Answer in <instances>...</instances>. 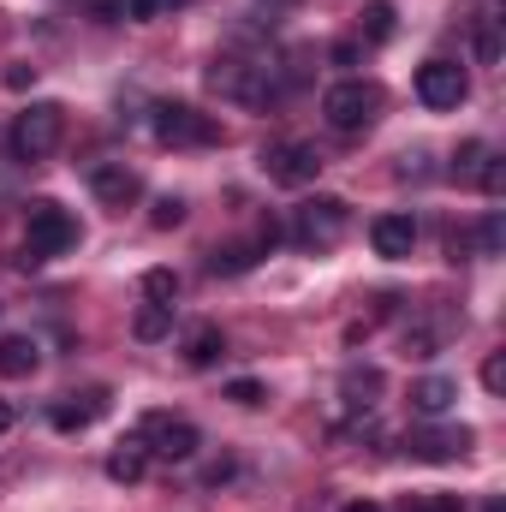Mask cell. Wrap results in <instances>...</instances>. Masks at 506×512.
Segmentation results:
<instances>
[{"label": "cell", "instance_id": "cell-1", "mask_svg": "<svg viewBox=\"0 0 506 512\" xmlns=\"http://www.w3.org/2000/svg\"><path fill=\"white\" fill-rule=\"evenodd\" d=\"M209 90L227 96V102H239V108H274V102L286 96L280 66H268V60H245V54H215V66H209Z\"/></svg>", "mask_w": 506, "mask_h": 512}, {"label": "cell", "instance_id": "cell-2", "mask_svg": "<svg viewBox=\"0 0 506 512\" xmlns=\"http://www.w3.org/2000/svg\"><path fill=\"white\" fill-rule=\"evenodd\" d=\"M78 239H84L78 221H72L54 197H36V203L24 209V268H42V262L66 256Z\"/></svg>", "mask_w": 506, "mask_h": 512}, {"label": "cell", "instance_id": "cell-3", "mask_svg": "<svg viewBox=\"0 0 506 512\" xmlns=\"http://www.w3.org/2000/svg\"><path fill=\"white\" fill-rule=\"evenodd\" d=\"M149 131H155V143H167V149H209V143L227 137L215 114H197L191 102H155Z\"/></svg>", "mask_w": 506, "mask_h": 512}, {"label": "cell", "instance_id": "cell-4", "mask_svg": "<svg viewBox=\"0 0 506 512\" xmlns=\"http://www.w3.org/2000/svg\"><path fill=\"white\" fill-rule=\"evenodd\" d=\"M346 227H352V209H346L340 197H304V203L292 209V239H298L304 251H334V245L346 239Z\"/></svg>", "mask_w": 506, "mask_h": 512}, {"label": "cell", "instance_id": "cell-5", "mask_svg": "<svg viewBox=\"0 0 506 512\" xmlns=\"http://www.w3.org/2000/svg\"><path fill=\"white\" fill-rule=\"evenodd\" d=\"M381 114V84H370V78H346V84H334L328 96H322V120L334 131H370Z\"/></svg>", "mask_w": 506, "mask_h": 512}, {"label": "cell", "instance_id": "cell-6", "mask_svg": "<svg viewBox=\"0 0 506 512\" xmlns=\"http://www.w3.org/2000/svg\"><path fill=\"white\" fill-rule=\"evenodd\" d=\"M137 441H143L149 459H167V465L197 459V447H203L197 423H191V417H173V411H149V417L137 423Z\"/></svg>", "mask_w": 506, "mask_h": 512}, {"label": "cell", "instance_id": "cell-7", "mask_svg": "<svg viewBox=\"0 0 506 512\" xmlns=\"http://www.w3.org/2000/svg\"><path fill=\"white\" fill-rule=\"evenodd\" d=\"M60 131H66V108L30 102V108L18 114V126H12V155H18V161H42V155L60 149Z\"/></svg>", "mask_w": 506, "mask_h": 512}, {"label": "cell", "instance_id": "cell-8", "mask_svg": "<svg viewBox=\"0 0 506 512\" xmlns=\"http://www.w3.org/2000/svg\"><path fill=\"white\" fill-rule=\"evenodd\" d=\"M465 96H471V78H465L459 60H429V66H417V102H423L429 114H453Z\"/></svg>", "mask_w": 506, "mask_h": 512}, {"label": "cell", "instance_id": "cell-9", "mask_svg": "<svg viewBox=\"0 0 506 512\" xmlns=\"http://www.w3.org/2000/svg\"><path fill=\"white\" fill-rule=\"evenodd\" d=\"M471 441H477V435H471L465 423H441V417H435V423H417V429L405 435V453L423 459V465H447V459H465Z\"/></svg>", "mask_w": 506, "mask_h": 512}, {"label": "cell", "instance_id": "cell-10", "mask_svg": "<svg viewBox=\"0 0 506 512\" xmlns=\"http://www.w3.org/2000/svg\"><path fill=\"white\" fill-rule=\"evenodd\" d=\"M262 167H268V179L274 185H316V173H322V149L316 143H274V149H262Z\"/></svg>", "mask_w": 506, "mask_h": 512}, {"label": "cell", "instance_id": "cell-11", "mask_svg": "<svg viewBox=\"0 0 506 512\" xmlns=\"http://www.w3.org/2000/svg\"><path fill=\"white\" fill-rule=\"evenodd\" d=\"M90 191H96V203H108V209H131V203L143 197V179H137V167H126V161H96V167H90Z\"/></svg>", "mask_w": 506, "mask_h": 512}, {"label": "cell", "instance_id": "cell-12", "mask_svg": "<svg viewBox=\"0 0 506 512\" xmlns=\"http://www.w3.org/2000/svg\"><path fill=\"white\" fill-rule=\"evenodd\" d=\"M102 411H108V393H102V387H90V393H66V399L48 411V423H54L60 435H78V429H90Z\"/></svg>", "mask_w": 506, "mask_h": 512}, {"label": "cell", "instance_id": "cell-13", "mask_svg": "<svg viewBox=\"0 0 506 512\" xmlns=\"http://www.w3.org/2000/svg\"><path fill=\"white\" fill-rule=\"evenodd\" d=\"M370 245H376V256H387V262H405L411 245H417V221H411V215H376V221H370Z\"/></svg>", "mask_w": 506, "mask_h": 512}, {"label": "cell", "instance_id": "cell-14", "mask_svg": "<svg viewBox=\"0 0 506 512\" xmlns=\"http://www.w3.org/2000/svg\"><path fill=\"white\" fill-rule=\"evenodd\" d=\"M453 399H459V382H447V376H423V382H411V411H417L423 423L447 417Z\"/></svg>", "mask_w": 506, "mask_h": 512}, {"label": "cell", "instance_id": "cell-15", "mask_svg": "<svg viewBox=\"0 0 506 512\" xmlns=\"http://www.w3.org/2000/svg\"><path fill=\"white\" fill-rule=\"evenodd\" d=\"M36 364H42V346H36L30 334H6V340H0V376H6V382L36 376Z\"/></svg>", "mask_w": 506, "mask_h": 512}, {"label": "cell", "instance_id": "cell-16", "mask_svg": "<svg viewBox=\"0 0 506 512\" xmlns=\"http://www.w3.org/2000/svg\"><path fill=\"white\" fill-rule=\"evenodd\" d=\"M381 387H387V376H381L376 364H364V370H346V376H340V399H346L352 411H370L381 399Z\"/></svg>", "mask_w": 506, "mask_h": 512}, {"label": "cell", "instance_id": "cell-17", "mask_svg": "<svg viewBox=\"0 0 506 512\" xmlns=\"http://www.w3.org/2000/svg\"><path fill=\"white\" fill-rule=\"evenodd\" d=\"M221 352H227V334H221L215 322H197V328L185 334V364H191V370H209Z\"/></svg>", "mask_w": 506, "mask_h": 512}, {"label": "cell", "instance_id": "cell-18", "mask_svg": "<svg viewBox=\"0 0 506 512\" xmlns=\"http://www.w3.org/2000/svg\"><path fill=\"white\" fill-rule=\"evenodd\" d=\"M143 471H149V453H143V441H137V435L120 441V447L108 453V477H114V483H137Z\"/></svg>", "mask_w": 506, "mask_h": 512}, {"label": "cell", "instance_id": "cell-19", "mask_svg": "<svg viewBox=\"0 0 506 512\" xmlns=\"http://www.w3.org/2000/svg\"><path fill=\"white\" fill-rule=\"evenodd\" d=\"M131 334H137L143 346L167 340V334H173V304H143V310L131 316Z\"/></svg>", "mask_w": 506, "mask_h": 512}, {"label": "cell", "instance_id": "cell-20", "mask_svg": "<svg viewBox=\"0 0 506 512\" xmlns=\"http://www.w3.org/2000/svg\"><path fill=\"white\" fill-rule=\"evenodd\" d=\"M399 30V12H393V0H370L364 6V42H387Z\"/></svg>", "mask_w": 506, "mask_h": 512}, {"label": "cell", "instance_id": "cell-21", "mask_svg": "<svg viewBox=\"0 0 506 512\" xmlns=\"http://www.w3.org/2000/svg\"><path fill=\"white\" fill-rule=\"evenodd\" d=\"M143 298H149V304H173V298H179V274H173V268H149V274H143Z\"/></svg>", "mask_w": 506, "mask_h": 512}, {"label": "cell", "instance_id": "cell-22", "mask_svg": "<svg viewBox=\"0 0 506 512\" xmlns=\"http://www.w3.org/2000/svg\"><path fill=\"white\" fill-rule=\"evenodd\" d=\"M477 251H483V256H501V251H506V221H501V209H489V215L477 221Z\"/></svg>", "mask_w": 506, "mask_h": 512}, {"label": "cell", "instance_id": "cell-23", "mask_svg": "<svg viewBox=\"0 0 506 512\" xmlns=\"http://www.w3.org/2000/svg\"><path fill=\"white\" fill-rule=\"evenodd\" d=\"M483 161H489V143H477V137H471V143H459L453 173H459V179H477V173H483Z\"/></svg>", "mask_w": 506, "mask_h": 512}, {"label": "cell", "instance_id": "cell-24", "mask_svg": "<svg viewBox=\"0 0 506 512\" xmlns=\"http://www.w3.org/2000/svg\"><path fill=\"white\" fill-rule=\"evenodd\" d=\"M179 221H185V197H173V191H167V197H155L149 227H161V233H167V227H179Z\"/></svg>", "mask_w": 506, "mask_h": 512}, {"label": "cell", "instance_id": "cell-25", "mask_svg": "<svg viewBox=\"0 0 506 512\" xmlns=\"http://www.w3.org/2000/svg\"><path fill=\"white\" fill-rule=\"evenodd\" d=\"M399 512H459V495H411Z\"/></svg>", "mask_w": 506, "mask_h": 512}, {"label": "cell", "instance_id": "cell-26", "mask_svg": "<svg viewBox=\"0 0 506 512\" xmlns=\"http://www.w3.org/2000/svg\"><path fill=\"white\" fill-rule=\"evenodd\" d=\"M477 185H483L489 197H501V191H506V161H501V155H489V161H483V173H477Z\"/></svg>", "mask_w": 506, "mask_h": 512}, {"label": "cell", "instance_id": "cell-27", "mask_svg": "<svg viewBox=\"0 0 506 512\" xmlns=\"http://www.w3.org/2000/svg\"><path fill=\"white\" fill-rule=\"evenodd\" d=\"M227 399H233V405H245V411H251V405H262V399H268V393H262V382H251V376H239V382L227 387Z\"/></svg>", "mask_w": 506, "mask_h": 512}, {"label": "cell", "instance_id": "cell-28", "mask_svg": "<svg viewBox=\"0 0 506 512\" xmlns=\"http://www.w3.org/2000/svg\"><path fill=\"white\" fill-rule=\"evenodd\" d=\"M483 387H489V393H501V387H506V358H501V352H489V358H483Z\"/></svg>", "mask_w": 506, "mask_h": 512}, {"label": "cell", "instance_id": "cell-29", "mask_svg": "<svg viewBox=\"0 0 506 512\" xmlns=\"http://www.w3.org/2000/svg\"><path fill=\"white\" fill-rule=\"evenodd\" d=\"M155 12H161V6H155V0H126V18H131V24H149V18H155Z\"/></svg>", "mask_w": 506, "mask_h": 512}, {"label": "cell", "instance_id": "cell-30", "mask_svg": "<svg viewBox=\"0 0 506 512\" xmlns=\"http://www.w3.org/2000/svg\"><path fill=\"white\" fill-rule=\"evenodd\" d=\"M24 84H36V66H12L6 72V90H24Z\"/></svg>", "mask_w": 506, "mask_h": 512}, {"label": "cell", "instance_id": "cell-31", "mask_svg": "<svg viewBox=\"0 0 506 512\" xmlns=\"http://www.w3.org/2000/svg\"><path fill=\"white\" fill-rule=\"evenodd\" d=\"M334 66H358V42H340L334 48Z\"/></svg>", "mask_w": 506, "mask_h": 512}, {"label": "cell", "instance_id": "cell-32", "mask_svg": "<svg viewBox=\"0 0 506 512\" xmlns=\"http://www.w3.org/2000/svg\"><path fill=\"white\" fill-rule=\"evenodd\" d=\"M227 477H233V465H227V459H221V465H209V471H203V483H215V489H221V483H227Z\"/></svg>", "mask_w": 506, "mask_h": 512}, {"label": "cell", "instance_id": "cell-33", "mask_svg": "<svg viewBox=\"0 0 506 512\" xmlns=\"http://www.w3.org/2000/svg\"><path fill=\"white\" fill-rule=\"evenodd\" d=\"M12 417H18V411H12V405H6V399H0V435H6V429H12Z\"/></svg>", "mask_w": 506, "mask_h": 512}, {"label": "cell", "instance_id": "cell-34", "mask_svg": "<svg viewBox=\"0 0 506 512\" xmlns=\"http://www.w3.org/2000/svg\"><path fill=\"white\" fill-rule=\"evenodd\" d=\"M346 512H381V507H376V501H352Z\"/></svg>", "mask_w": 506, "mask_h": 512}, {"label": "cell", "instance_id": "cell-35", "mask_svg": "<svg viewBox=\"0 0 506 512\" xmlns=\"http://www.w3.org/2000/svg\"><path fill=\"white\" fill-rule=\"evenodd\" d=\"M262 6H280V12H292V6H298V0H262Z\"/></svg>", "mask_w": 506, "mask_h": 512}, {"label": "cell", "instance_id": "cell-36", "mask_svg": "<svg viewBox=\"0 0 506 512\" xmlns=\"http://www.w3.org/2000/svg\"><path fill=\"white\" fill-rule=\"evenodd\" d=\"M155 6H161V12H167V6H191V0H155Z\"/></svg>", "mask_w": 506, "mask_h": 512}]
</instances>
